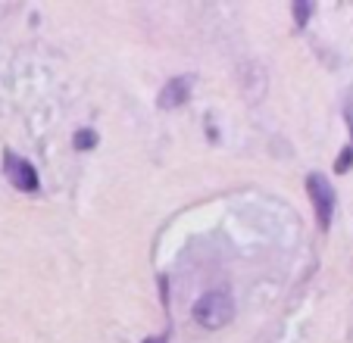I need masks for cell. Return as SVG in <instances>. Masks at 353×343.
Segmentation results:
<instances>
[{"mask_svg": "<svg viewBox=\"0 0 353 343\" xmlns=\"http://www.w3.org/2000/svg\"><path fill=\"white\" fill-rule=\"evenodd\" d=\"M188 94H191V79H188V75H175V79H169L166 85H163L160 106L163 110H175V106H181L188 100Z\"/></svg>", "mask_w": 353, "mask_h": 343, "instance_id": "4", "label": "cell"}, {"mask_svg": "<svg viewBox=\"0 0 353 343\" xmlns=\"http://www.w3.org/2000/svg\"><path fill=\"white\" fill-rule=\"evenodd\" d=\"M75 150H91L94 144H97V134L94 132H88V128H81V132H75Z\"/></svg>", "mask_w": 353, "mask_h": 343, "instance_id": "5", "label": "cell"}, {"mask_svg": "<svg viewBox=\"0 0 353 343\" xmlns=\"http://www.w3.org/2000/svg\"><path fill=\"white\" fill-rule=\"evenodd\" d=\"M3 165H7V178L13 181V187H19V191L32 194L38 191V172H34L32 163H26L22 156H16V153H3Z\"/></svg>", "mask_w": 353, "mask_h": 343, "instance_id": "3", "label": "cell"}, {"mask_svg": "<svg viewBox=\"0 0 353 343\" xmlns=\"http://www.w3.org/2000/svg\"><path fill=\"white\" fill-rule=\"evenodd\" d=\"M307 191H310V200H313L316 216H319V228H328V225H332V216H334V206H338L332 181H328L322 172H310Z\"/></svg>", "mask_w": 353, "mask_h": 343, "instance_id": "2", "label": "cell"}, {"mask_svg": "<svg viewBox=\"0 0 353 343\" xmlns=\"http://www.w3.org/2000/svg\"><path fill=\"white\" fill-rule=\"evenodd\" d=\"M234 318V300L225 291H210L194 303V322L203 328H225Z\"/></svg>", "mask_w": 353, "mask_h": 343, "instance_id": "1", "label": "cell"}, {"mask_svg": "<svg viewBox=\"0 0 353 343\" xmlns=\"http://www.w3.org/2000/svg\"><path fill=\"white\" fill-rule=\"evenodd\" d=\"M144 343H166L163 337H150V340H144Z\"/></svg>", "mask_w": 353, "mask_h": 343, "instance_id": "6", "label": "cell"}]
</instances>
